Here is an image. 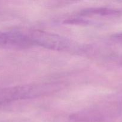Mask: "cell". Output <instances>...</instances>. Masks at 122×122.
<instances>
[{"mask_svg": "<svg viewBox=\"0 0 122 122\" xmlns=\"http://www.w3.org/2000/svg\"><path fill=\"white\" fill-rule=\"evenodd\" d=\"M47 86L37 85L0 88V105L43 95L47 91Z\"/></svg>", "mask_w": 122, "mask_h": 122, "instance_id": "obj_1", "label": "cell"}, {"mask_svg": "<svg viewBox=\"0 0 122 122\" xmlns=\"http://www.w3.org/2000/svg\"><path fill=\"white\" fill-rule=\"evenodd\" d=\"M31 44L54 50H63L69 46V41L59 35L42 30H33L27 36Z\"/></svg>", "mask_w": 122, "mask_h": 122, "instance_id": "obj_2", "label": "cell"}, {"mask_svg": "<svg viewBox=\"0 0 122 122\" xmlns=\"http://www.w3.org/2000/svg\"><path fill=\"white\" fill-rule=\"evenodd\" d=\"M120 11L118 10L111 8H90V9L86 10L83 11V14L84 15H114L118 14Z\"/></svg>", "mask_w": 122, "mask_h": 122, "instance_id": "obj_3", "label": "cell"}, {"mask_svg": "<svg viewBox=\"0 0 122 122\" xmlns=\"http://www.w3.org/2000/svg\"><path fill=\"white\" fill-rule=\"evenodd\" d=\"M111 38L115 41L122 43V33H117L112 35Z\"/></svg>", "mask_w": 122, "mask_h": 122, "instance_id": "obj_4", "label": "cell"}]
</instances>
